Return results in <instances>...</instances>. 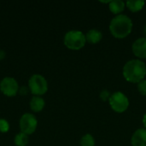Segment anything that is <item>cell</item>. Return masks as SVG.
I'll list each match as a JSON object with an SVG mask.
<instances>
[{"mask_svg": "<svg viewBox=\"0 0 146 146\" xmlns=\"http://www.w3.org/2000/svg\"><path fill=\"white\" fill-rule=\"evenodd\" d=\"M122 74L127 81L138 84L145 80L146 75L145 63L139 59L130 60L124 65Z\"/></svg>", "mask_w": 146, "mask_h": 146, "instance_id": "1", "label": "cell"}, {"mask_svg": "<svg viewBox=\"0 0 146 146\" xmlns=\"http://www.w3.org/2000/svg\"><path fill=\"white\" fill-rule=\"evenodd\" d=\"M133 30L132 20L125 15H119L114 17L110 23V31L116 38L127 37Z\"/></svg>", "mask_w": 146, "mask_h": 146, "instance_id": "2", "label": "cell"}, {"mask_svg": "<svg viewBox=\"0 0 146 146\" xmlns=\"http://www.w3.org/2000/svg\"><path fill=\"white\" fill-rule=\"evenodd\" d=\"M63 42L68 49L72 50H79L82 49L86 43V35L80 31L72 30L65 34Z\"/></svg>", "mask_w": 146, "mask_h": 146, "instance_id": "3", "label": "cell"}, {"mask_svg": "<svg viewBox=\"0 0 146 146\" xmlns=\"http://www.w3.org/2000/svg\"><path fill=\"white\" fill-rule=\"evenodd\" d=\"M28 87L33 95L39 97L47 92L48 83L44 76L40 74H33L29 79Z\"/></svg>", "mask_w": 146, "mask_h": 146, "instance_id": "4", "label": "cell"}, {"mask_svg": "<svg viewBox=\"0 0 146 146\" xmlns=\"http://www.w3.org/2000/svg\"><path fill=\"white\" fill-rule=\"evenodd\" d=\"M109 104L115 112L123 113L128 109L129 100L124 93L121 92H116L111 95L109 100Z\"/></svg>", "mask_w": 146, "mask_h": 146, "instance_id": "5", "label": "cell"}, {"mask_svg": "<svg viewBox=\"0 0 146 146\" xmlns=\"http://www.w3.org/2000/svg\"><path fill=\"white\" fill-rule=\"evenodd\" d=\"M38 126V121L36 117L30 113L24 114L20 119V128L21 133L29 135L35 132Z\"/></svg>", "mask_w": 146, "mask_h": 146, "instance_id": "6", "label": "cell"}, {"mask_svg": "<svg viewBox=\"0 0 146 146\" xmlns=\"http://www.w3.org/2000/svg\"><path fill=\"white\" fill-rule=\"evenodd\" d=\"M17 81L11 77H6L0 82V91L7 97H15L19 92Z\"/></svg>", "mask_w": 146, "mask_h": 146, "instance_id": "7", "label": "cell"}, {"mask_svg": "<svg viewBox=\"0 0 146 146\" xmlns=\"http://www.w3.org/2000/svg\"><path fill=\"white\" fill-rule=\"evenodd\" d=\"M133 54L139 58H146V38H139L132 45Z\"/></svg>", "mask_w": 146, "mask_h": 146, "instance_id": "8", "label": "cell"}, {"mask_svg": "<svg viewBox=\"0 0 146 146\" xmlns=\"http://www.w3.org/2000/svg\"><path fill=\"white\" fill-rule=\"evenodd\" d=\"M132 146H146V129L139 128L134 132L131 139Z\"/></svg>", "mask_w": 146, "mask_h": 146, "instance_id": "9", "label": "cell"}, {"mask_svg": "<svg viewBox=\"0 0 146 146\" xmlns=\"http://www.w3.org/2000/svg\"><path fill=\"white\" fill-rule=\"evenodd\" d=\"M103 38V33L97 29H92L89 30L86 34V42H88L89 44H98L99 43Z\"/></svg>", "mask_w": 146, "mask_h": 146, "instance_id": "10", "label": "cell"}, {"mask_svg": "<svg viewBox=\"0 0 146 146\" xmlns=\"http://www.w3.org/2000/svg\"><path fill=\"white\" fill-rule=\"evenodd\" d=\"M109 9L111 13H113L114 15H119L125 9V3L121 0L110 1V3H109Z\"/></svg>", "mask_w": 146, "mask_h": 146, "instance_id": "11", "label": "cell"}, {"mask_svg": "<svg viewBox=\"0 0 146 146\" xmlns=\"http://www.w3.org/2000/svg\"><path fill=\"white\" fill-rule=\"evenodd\" d=\"M44 100L38 96H34L30 101V108L33 112H40L44 108Z\"/></svg>", "mask_w": 146, "mask_h": 146, "instance_id": "12", "label": "cell"}, {"mask_svg": "<svg viewBox=\"0 0 146 146\" xmlns=\"http://www.w3.org/2000/svg\"><path fill=\"white\" fill-rule=\"evenodd\" d=\"M145 1H141V0H138V1H127L126 3L127 7L128 8V9L132 12H139L140 11L144 6H145Z\"/></svg>", "mask_w": 146, "mask_h": 146, "instance_id": "13", "label": "cell"}, {"mask_svg": "<svg viewBox=\"0 0 146 146\" xmlns=\"http://www.w3.org/2000/svg\"><path fill=\"white\" fill-rule=\"evenodd\" d=\"M15 144L16 146H26L28 144V135L20 133L15 137Z\"/></svg>", "mask_w": 146, "mask_h": 146, "instance_id": "14", "label": "cell"}, {"mask_svg": "<svg viewBox=\"0 0 146 146\" xmlns=\"http://www.w3.org/2000/svg\"><path fill=\"white\" fill-rule=\"evenodd\" d=\"M80 145L81 146H94L95 145V139L92 134H85L80 139Z\"/></svg>", "mask_w": 146, "mask_h": 146, "instance_id": "15", "label": "cell"}, {"mask_svg": "<svg viewBox=\"0 0 146 146\" xmlns=\"http://www.w3.org/2000/svg\"><path fill=\"white\" fill-rule=\"evenodd\" d=\"M9 130V124L4 119H0V132L1 133H7Z\"/></svg>", "mask_w": 146, "mask_h": 146, "instance_id": "16", "label": "cell"}, {"mask_svg": "<svg viewBox=\"0 0 146 146\" xmlns=\"http://www.w3.org/2000/svg\"><path fill=\"white\" fill-rule=\"evenodd\" d=\"M138 91L141 95L146 97V80H143L138 83Z\"/></svg>", "mask_w": 146, "mask_h": 146, "instance_id": "17", "label": "cell"}, {"mask_svg": "<svg viewBox=\"0 0 146 146\" xmlns=\"http://www.w3.org/2000/svg\"><path fill=\"white\" fill-rule=\"evenodd\" d=\"M110 97H111V94H110V92L108 90H103V91L101 92V93H100V96H99L100 99H101L103 102L109 101L110 98Z\"/></svg>", "mask_w": 146, "mask_h": 146, "instance_id": "18", "label": "cell"}, {"mask_svg": "<svg viewBox=\"0 0 146 146\" xmlns=\"http://www.w3.org/2000/svg\"><path fill=\"white\" fill-rule=\"evenodd\" d=\"M19 92H20L21 95L24 96V95H26V94L27 93V88L25 87V86H22V87H21V88L19 89Z\"/></svg>", "mask_w": 146, "mask_h": 146, "instance_id": "19", "label": "cell"}, {"mask_svg": "<svg viewBox=\"0 0 146 146\" xmlns=\"http://www.w3.org/2000/svg\"><path fill=\"white\" fill-rule=\"evenodd\" d=\"M5 52L3 51V50H0V60H2V59H3L4 57H5Z\"/></svg>", "mask_w": 146, "mask_h": 146, "instance_id": "20", "label": "cell"}, {"mask_svg": "<svg viewBox=\"0 0 146 146\" xmlns=\"http://www.w3.org/2000/svg\"><path fill=\"white\" fill-rule=\"evenodd\" d=\"M143 125H144L145 128V129H146V113H145V114L144 117H143Z\"/></svg>", "mask_w": 146, "mask_h": 146, "instance_id": "21", "label": "cell"}, {"mask_svg": "<svg viewBox=\"0 0 146 146\" xmlns=\"http://www.w3.org/2000/svg\"><path fill=\"white\" fill-rule=\"evenodd\" d=\"M144 35H145V38H146V25L144 27Z\"/></svg>", "mask_w": 146, "mask_h": 146, "instance_id": "22", "label": "cell"}]
</instances>
